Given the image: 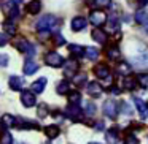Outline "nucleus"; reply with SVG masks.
<instances>
[{
    "label": "nucleus",
    "instance_id": "f257e3e1",
    "mask_svg": "<svg viewBox=\"0 0 148 144\" xmlns=\"http://www.w3.org/2000/svg\"><path fill=\"white\" fill-rule=\"evenodd\" d=\"M131 62L137 68H148V49L142 48L138 52L131 55Z\"/></svg>",
    "mask_w": 148,
    "mask_h": 144
},
{
    "label": "nucleus",
    "instance_id": "f03ea898",
    "mask_svg": "<svg viewBox=\"0 0 148 144\" xmlns=\"http://www.w3.org/2000/svg\"><path fill=\"white\" fill-rule=\"evenodd\" d=\"M56 22H58L56 16H53V14H45V16H42L38 21H37L35 26H37V29H38L40 32H49V30L56 26Z\"/></svg>",
    "mask_w": 148,
    "mask_h": 144
},
{
    "label": "nucleus",
    "instance_id": "7ed1b4c3",
    "mask_svg": "<svg viewBox=\"0 0 148 144\" xmlns=\"http://www.w3.org/2000/svg\"><path fill=\"white\" fill-rule=\"evenodd\" d=\"M14 48L18 49L19 52H24V54H29V55H34L35 54V48H34L32 45H30L29 41H27L26 38H23V37H19V38H14Z\"/></svg>",
    "mask_w": 148,
    "mask_h": 144
},
{
    "label": "nucleus",
    "instance_id": "20e7f679",
    "mask_svg": "<svg viewBox=\"0 0 148 144\" xmlns=\"http://www.w3.org/2000/svg\"><path fill=\"white\" fill-rule=\"evenodd\" d=\"M45 62H46V65H49V67H53V68H59V67L64 65V57H62L59 52L51 51L45 55Z\"/></svg>",
    "mask_w": 148,
    "mask_h": 144
},
{
    "label": "nucleus",
    "instance_id": "39448f33",
    "mask_svg": "<svg viewBox=\"0 0 148 144\" xmlns=\"http://www.w3.org/2000/svg\"><path fill=\"white\" fill-rule=\"evenodd\" d=\"M65 116H67L69 119H72L73 122H78L83 117V111H81V108L78 105H72L70 103V105L65 108Z\"/></svg>",
    "mask_w": 148,
    "mask_h": 144
},
{
    "label": "nucleus",
    "instance_id": "423d86ee",
    "mask_svg": "<svg viewBox=\"0 0 148 144\" xmlns=\"http://www.w3.org/2000/svg\"><path fill=\"white\" fill-rule=\"evenodd\" d=\"M78 68H80V64H78V60H75V59H69V60L65 62V67H64V76L73 78L75 74H77Z\"/></svg>",
    "mask_w": 148,
    "mask_h": 144
},
{
    "label": "nucleus",
    "instance_id": "0eeeda50",
    "mask_svg": "<svg viewBox=\"0 0 148 144\" xmlns=\"http://www.w3.org/2000/svg\"><path fill=\"white\" fill-rule=\"evenodd\" d=\"M103 114L110 119H116V116H118V105H116V101L107 100L103 103Z\"/></svg>",
    "mask_w": 148,
    "mask_h": 144
},
{
    "label": "nucleus",
    "instance_id": "6e6552de",
    "mask_svg": "<svg viewBox=\"0 0 148 144\" xmlns=\"http://www.w3.org/2000/svg\"><path fill=\"white\" fill-rule=\"evenodd\" d=\"M89 21H91V24H92V26L100 27V26H102V24L107 21V16H105V13H103V11L96 10V11H91V14H89Z\"/></svg>",
    "mask_w": 148,
    "mask_h": 144
},
{
    "label": "nucleus",
    "instance_id": "1a4fd4ad",
    "mask_svg": "<svg viewBox=\"0 0 148 144\" xmlns=\"http://www.w3.org/2000/svg\"><path fill=\"white\" fill-rule=\"evenodd\" d=\"M21 103H23L26 108H32V106H35L37 100H35L34 92H30V90H23V93H21Z\"/></svg>",
    "mask_w": 148,
    "mask_h": 144
},
{
    "label": "nucleus",
    "instance_id": "9d476101",
    "mask_svg": "<svg viewBox=\"0 0 148 144\" xmlns=\"http://www.w3.org/2000/svg\"><path fill=\"white\" fill-rule=\"evenodd\" d=\"M86 90H88V93H89L91 97H94V98H97V97L102 95V86H100L97 81H91V82H88Z\"/></svg>",
    "mask_w": 148,
    "mask_h": 144
},
{
    "label": "nucleus",
    "instance_id": "9b49d317",
    "mask_svg": "<svg viewBox=\"0 0 148 144\" xmlns=\"http://www.w3.org/2000/svg\"><path fill=\"white\" fill-rule=\"evenodd\" d=\"M94 74H96L99 79H108L110 78V70L105 64H99L94 67Z\"/></svg>",
    "mask_w": 148,
    "mask_h": 144
},
{
    "label": "nucleus",
    "instance_id": "f8f14e48",
    "mask_svg": "<svg viewBox=\"0 0 148 144\" xmlns=\"http://www.w3.org/2000/svg\"><path fill=\"white\" fill-rule=\"evenodd\" d=\"M2 10H3L5 13L8 14V18H10V19L19 18V10H18L16 3H13V2H10V3H5L3 7H2Z\"/></svg>",
    "mask_w": 148,
    "mask_h": 144
},
{
    "label": "nucleus",
    "instance_id": "ddd939ff",
    "mask_svg": "<svg viewBox=\"0 0 148 144\" xmlns=\"http://www.w3.org/2000/svg\"><path fill=\"white\" fill-rule=\"evenodd\" d=\"M86 24H88V21L84 19L83 16H77V18H73L72 19V30L73 32H80V30H83L84 27H86Z\"/></svg>",
    "mask_w": 148,
    "mask_h": 144
},
{
    "label": "nucleus",
    "instance_id": "4468645a",
    "mask_svg": "<svg viewBox=\"0 0 148 144\" xmlns=\"http://www.w3.org/2000/svg\"><path fill=\"white\" fill-rule=\"evenodd\" d=\"M134 105H135V108H137V111H138V114H140V117H142V119H147V117H148V106L145 105L143 100L134 98Z\"/></svg>",
    "mask_w": 148,
    "mask_h": 144
},
{
    "label": "nucleus",
    "instance_id": "2eb2a0df",
    "mask_svg": "<svg viewBox=\"0 0 148 144\" xmlns=\"http://www.w3.org/2000/svg\"><path fill=\"white\" fill-rule=\"evenodd\" d=\"M91 37H92L94 41L100 43V45H103V43L107 41V33L103 32L102 29H99V27H96V29L92 30V33H91Z\"/></svg>",
    "mask_w": 148,
    "mask_h": 144
},
{
    "label": "nucleus",
    "instance_id": "dca6fc26",
    "mask_svg": "<svg viewBox=\"0 0 148 144\" xmlns=\"http://www.w3.org/2000/svg\"><path fill=\"white\" fill-rule=\"evenodd\" d=\"M45 86H46V78H40V79L35 81V82H32L30 90H32L34 93H42L43 90H45Z\"/></svg>",
    "mask_w": 148,
    "mask_h": 144
},
{
    "label": "nucleus",
    "instance_id": "f3484780",
    "mask_svg": "<svg viewBox=\"0 0 148 144\" xmlns=\"http://www.w3.org/2000/svg\"><path fill=\"white\" fill-rule=\"evenodd\" d=\"M40 10H42V3L38 0H30L29 3L26 5V11L29 14H37V13H40Z\"/></svg>",
    "mask_w": 148,
    "mask_h": 144
},
{
    "label": "nucleus",
    "instance_id": "a211bd4d",
    "mask_svg": "<svg viewBox=\"0 0 148 144\" xmlns=\"http://www.w3.org/2000/svg\"><path fill=\"white\" fill-rule=\"evenodd\" d=\"M8 84H10L11 90H21L24 87V79L21 76H11Z\"/></svg>",
    "mask_w": 148,
    "mask_h": 144
},
{
    "label": "nucleus",
    "instance_id": "6ab92c4d",
    "mask_svg": "<svg viewBox=\"0 0 148 144\" xmlns=\"http://www.w3.org/2000/svg\"><path fill=\"white\" fill-rule=\"evenodd\" d=\"M135 22H138L140 24V26H143L145 27V30H147L148 32V14L145 13V11H137V13H135Z\"/></svg>",
    "mask_w": 148,
    "mask_h": 144
},
{
    "label": "nucleus",
    "instance_id": "aec40b11",
    "mask_svg": "<svg viewBox=\"0 0 148 144\" xmlns=\"http://www.w3.org/2000/svg\"><path fill=\"white\" fill-rule=\"evenodd\" d=\"M119 26H121L119 18L116 16V14H110V19H108V29H110V32H118Z\"/></svg>",
    "mask_w": 148,
    "mask_h": 144
},
{
    "label": "nucleus",
    "instance_id": "412c9836",
    "mask_svg": "<svg viewBox=\"0 0 148 144\" xmlns=\"http://www.w3.org/2000/svg\"><path fill=\"white\" fill-rule=\"evenodd\" d=\"M135 86H137V79H135V78L129 76V74L123 78V87H124L126 90H134Z\"/></svg>",
    "mask_w": 148,
    "mask_h": 144
},
{
    "label": "nucleus",
    "instance_id": "4be33fe9",
    "mask_svg": "<svg viewBox=\"0 0 148 144\" xmlns=\"http://www.w3.org/2000/svg\"><path fill=\"white\" fill-rule=\"evenodd\" d=\"M105 136H107V143L108 144H116L119 141V135H118V130H116V128H110Z\"/></svg>",
    "mask_w": 148,
    "mask_h": 144
},
{
    "label": "nucleus",
    "instance_id": "5701e85b",
    "mask_svg": "<svg viewBox=\"0 0 148 144\" xmlns=\"http://www.w3.org/2000/svg\"><path fill=\"white\" fill-rule=\"evenodd\" d=\"M24 74H27V76H30V74H34L37 70H38V65L35 64V62H32V60H27L26 64H24Z\"/></svg>",
    "mask_w": 148,
    "mask_h": 144
},
{
    "label": "nucleus",
    "instance_id": "b1692460",
    "mask_svg": "<svg viewBox=\"0 0 148 144\" xmlns=\"http://www.w3.org/2000/svg\"><path fill=\"white\" fill-rule=\"evenodd\" d=\"M2 125L5 128H11L16 125V117H13L11 114H3L2 116Z\"/></svg>",
    "mask_w": 148,
    "mask_h": 144
},
{
    "label": "nucleus",
    "instance_id": "393cba45",
    "mask_svg": "<svg viewBox=\"0 0 148 144\" xmlns=\"http://www.w3.org/2000/svg\"><path fill=\"white\" fill-rule=\"evenodd\" d=\"M59 133H61V130H59L58 125H48V127L45 128V135L48 138H51V139H54V138L59 136Z\"/></svg>",
    "mask_w": 148,
    "mask_h": 144
},
{
    "label": "nucleus",
    "instance_id": "a878e982",
    "mask_svg": "<svg viewBox=\"0 0 148 144\" xmlns=\"http://www.w3.org/2000/svg\"><path fill=\"white\" fill-rule=\"evenodd\" d=\"M107 57H108L110 60H118V59L121 57V52H119V49L116 48V46H112V48L107 49Z\"/></svg>",
    "mask_w": 148,
    "mask_h": 144
},
{
    "label": "nucleus",
    "instance_id": "bb28decb",
    "mask_svg": "<svg viewBox=\"0 0 148 144\" xmlns=\"http://www.w3.org/2000/svg\"><path fill=\"white\" fill-rule=\"evenodd\" d=\"M84 55H86L89 60H96V59L99 57V49H97V48H92V46H89V48H84Z\"/></svg>",
    "mask_w": 148,
    "mask_h": 144
},
{
    "label": "nucleus",
    "instance_id": "cd10ccee",
    "mask_svg": "<svg viewBox=\"0 0 148 144\" xmlns=\"http://www.w3.org/2000/svg\"><path fill=\"white\" fill-rule=\"evenodd\" d=\"M69 51H70L72 55H77V57L84 55V48L80 45H69Z\"/></svg>",
    "mask_w": 148,
    "mask_h": 144
},
{
    "label": "nucleus",
    "instance_id": "c85d7f7f",
    "mask_svg": "<svg viewBox=\"0 0 148 144\" xmlns=\"http://www.w3.org/2000/svg\"><path fill=\"white\" fill-rule=\"evenodd\" d=\"M3 27H5V30H7V33H10V35H14V33H16V24H14V21L10 19V18L3 22Z\"/></svg>",
    "mask_w": 148,
    "mask_h": 144
},
{
    "label": "nucleus",
    "instance_id": "c756f323",
    "mask_svg": "<svg viewBox=\"0 0 148 144\" xmlns=\"http://www.w3.org/2000/svg\"><path fill=\"white\" fill-rule=\"evenodd\" d=\"M137 84L142 87V89H148V73H140L137 74Z\"/></svg>",
    "mask_w": 148,
    "mask_h": 144
},
{
    "label": "nucleus",
    "instance_id": "7c9ffc66",
    "mask_svg": "<svg viewBox=\"0 0 148 144\" xmlns=\"http://www.w3.org/2000/svg\"><path fill=\"white\" fill-rule=\"evenodd\" d=\"M69 90H70V84H69V81H61V82L58 84V93L59 95H65V93H69Z\"/></svg>",
    "mask_w": 148,
    "mask_h": 144
},
{
    "label": "nucleus",
    "instance_id": "2f4dec72",
    "mask_svg": "<svg viewBox=\"0 0 148 144\" xmlns=\"http://www.w3.org/2000/svg\"><path fill=\"white\" fill-rule=\"evenodd\" d=\"M81 100V93L78 92V90H73V92H69V101L72 103V105H78Z\"/></svg>",
    "mask_w": 148,
    "mask_h": 144
},
{
    "label": "nucleus",
    "instance_id": "473e14b6",
    "mask_svg": "<svg viewBox=\"0 0 148 144\" xmlns=\"http://www.w3.org/2000/svg\"><path fill=\"white\" fill-rule=\"evenodd\" d=\"M118 73L123 74V76H127V74L131 73V67H129L127 64H119L118 65Z\"/></svg>",
    "mask_w": 148,
    "mask_h": 144
},
{
    "label": "nucleus",
    "instance_id": "72a5a7b5",
    "mask_svg": "<svg viewBox=\"0 0 148 144\" xmlns=\"http://www.w3.org/2000/svg\"><path fill=\"white\" fill-rule=\"evenodd\" d=\"M86 82V74H75L73 76V84L75 86H83V84Z\"/></svg>",
    "mask_w": 148,
    "mask_h": 144
},
{
    "label": "nucleus",
    "instance_id": "f704fd0d",
    "mask_svg": "<svg viewBox=\"0 0 148 144\" xmlns=\"http://www.w3.org/2000/svg\"><path fill=\"white\" fill-rule=\"evenodd\" d=\"M38 116L42 119L48 116V105H46V103H40V106H38Z\"/></svg>",
    "mask_w": 148,
    "mask_h": 144
},
{
    "label": "nucleus",
    "instance_id": "c9c22d12",
    "mask_svg": "<svg viewBox=\"0 0 148 144\" xmlns=\"http://www.w3.org/2000/svg\"><path fill=\"white\" fill-rule=\"evenodd\" d=\"M110 3H112V0H94L92 5L100 7V8H105V7H110Z\"/></svg>",
    "mask_w": 148,
    "mask_h": 144
},
{
    "label": "nucleus",
    "instance_id": "e433bc0d",
    "mask_svg": "<svg viewBox=\"0 0 148 144\" xmlns=\"http://www.w3.org/2000/svg\"><path fill=\"white\" fill-rule=\"evenodd\" d=\"M2 144H13V138L8 131H5L3 136H2Z\"/></svg>",
    "mask_w": 148,
    "mask_h": 144
},
{
    "label": "nucleus",
    "instance_id": "4c0bfd02",
    "mask_svg": "<svg viewBox=\"0 0 148 144\" xmlns=\"http://www.w3.org/2000/svg\"><path fill=\"white\" fill-rule=\"evenodd\" d=\"M124 144H140V141H138L134 135H127V136H126V143Z\"/></svg>",
    "mask_w": 148,
    "mask_h": 144
},
{
    "label": "nucleus",
    "instance_id": "58836bf2",
    "mask_svg": "<svg viewBox=\"0 0 148 144\" xmlns=\"http://www.w3.org/2000/svg\"><path fill=\"white\" fill-rule=\"evenodd\" d=\"M86 112L88 116H94V112H96V106L92 105V103H86Z\"/></svg>",
    "mask_w": 148,
    "mask_h": 144
},
{
    "label": "nucleus",
    "instance_id": "ea45409f",
    "mask_svg": "<svg viewBox=\"0 0 148 144\" xmlns=\"http://www.w3.org/2000/svg\"><path fill=\"white\" fill-rule=\"evenodd\" d=\"M7 65H8V55L0 54V67H7Z\"/></svg>",
    "mask_w": 148,
    "mask_h": 144
},
{
    "label": "nucleus",
    "instance_id": "a19ab883",
    "mask_svg": "<svg viewBox=\"0 0 148 144\" xmlns=\"http://www.w3.org/2000/svg\"><path fill=\"white\" fill-rule=\"evenodd\" d=\"M121 111H124V114H132V111H131V108H129V106H127V103H124V101H123L121 103Z\"/></svg>",
    "mask_w": 148,
    "mask_h": 144
},
{
    "label": "nucleus",
    "instance_id": "79ce46f5",
    "mask_svg": "<svg viewBox=\"0 0 148 144\" xmlns=\"http://www.w3.org/2000/svg\"><path fill=\"white\" fill-rule=\"evenodd\" d=\"M56 46H62V45H65V40H64V37L62 35H56Z\"/></svg>",
    "mask_w": 148,
    "mask_h": 144
},
{
    "label": "nucleus",
    "instance_id": "37998d69",
    "mask_svg": "<svg viewBox=\"0 0 148 144\" xmlns=\"http://www.w3.org/2000/svg\"><path fill=\"white\" fill-rule=\"evenodd\" d=\"M7 43H8L7 35H5V33H0V46H5Z\"/></svg>",
    "mask_w": 148,
    "mask_h": 144
},
{
    "label": "nucleus",
    "instance_id": "c03bdc74",
    "mask_svg": "<svg viewBox=\"0 0 148 144\" xmlns=\"http://www.w3.org/2000/svg\"><path fill=\"white\" fill-rule=\"evenodd\" d=\"M110 90H112V93H115V95H118V93H121V90L118 89V86H112V89H110Z\"/></svg>",
    "mask_w": 148,
    "mask_h": 144
},
{
    "label": "nucleus",
    "instance_id": "a18cd8bd",
    "mask_svg": "<svg viewBox=\"0 0 148 144\" xmlns=\"http://www.w3.org/2000/svg\"><path fill=\"white\" fill-rule=\"evenodd\" d=\"M96 130H103V122H97V124H96Z\"/></svg>",
    "mask_w": 148,
    "mask_h": 144
},
{
    "label": "nucleus",
    "instance_id": "49530a36",
    "mask_svg": "<svg viewBox=\"0 0 148 144\" xmlns=\"http://www.w3.org/2000/svg\"><path fill=\"white\" fill-rule=\"evenodd\" d=\"M148 3V0H138V7H145Z\"/></svg>",
    "mask_w": 148,
    "mask_h": 144
},
{
    "label": "nucleus",
    "instance_id": "de8ad7c7",
    "mask_svg": "<svg viewBox=\"0 0 148 144\" xmlns=\"http://www.w3.org/2000/svg\"><path fill=\"white\" fill-rule=\"evenodd\" d=\"M10 2H13V3H18V2H21V0H10Z\"/></svg>",
    "mask_w": 148,
    "mask_h": 144
},
{
    "label": "nucleus",
    "instance_id": "09e8293b",
    "mask_svg": "<svg viewBox=\"0 0 148 144\" xmlns=\"http://www.w3.org/2000/svg\"><path fill=\"white\" fill-rule=\"evenodd\" d=\"M89 144H100V143H89Z\"/></svg>",
    "mask_w": 148,
    "mask_h": 144
},
{
    "label": "nucleus",
    "instance_id": "8fccbe9b",
    "mask_svg": "<svg viewBox=\"0 0 148 144\" xmlns=\"http://www.w3.org/2000/svg\"><path fill=\"white\" fill-rule=\"evenodd\" d=\"M23 144H24V143H23Z\"/></svg>",
    "mask_w": 148,
    "mask_h": 144
},
{
    "label": "nucleus",
    "instance_id": "3c124183",
    "mask_svg": "<svg viewBox=\"0 0 148 144\" xmlns=\"http://www.w3.org/2000/svg\"><path fill=\"white\" fill-rule=\"evenodd\" d=\"M147 106H148V105H147Z\"/></svg>",
    "mask_w": 148,
    "mask_h": 144
}]
</instances>
